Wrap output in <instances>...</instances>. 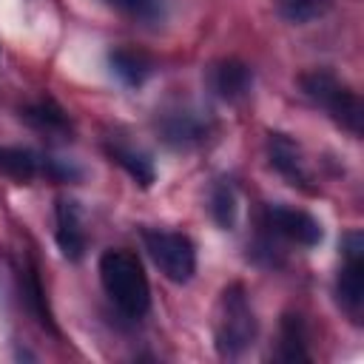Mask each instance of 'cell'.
<instances>
[{
    "instance_id": "12",
    "label": "cell",
    "mask_w": 364,
    "mask_h": 364,
    "mask_svg": "<svg viewBox=\"0 0 364 364\" xmlns=\"http://www.w3.org/2000/svg\"><path fill=\"white\" fill-rule=\"evenodd\" d=\"M108 65H111V74L122 85H131V88H139L154 74V63L142 51H134V48H114V51H108Z\"/></svg>"
},
{
    "instance_id": "3",
    "label": "cell",
    "mask_w": 364,
    "mask_h": 364,
    "mask_svg": "<svg viewBox=\"0 0 364 364\" xmlns=\"http://www.w3.org/2000/svg\"><path fill=\"white\" fill-rule=\"evenodd\" d=\"M301 91L344 131H350L353 136H361V119H364V108L358 94L344 85L338 77H333L330 71H310L301 74Z\"/></svg>"
},
{
    "instance_id": "1",
    "label": "cell",
    "mask_w": 364,
    "mask_h": 364,
    "mask_svg": "<svg viewBox=\"0 0 364 364\" xmlns=\"http://www.w3.org/2000/svg\"><path fill=\"white\" fill-rule=\"evenodd\" d=\"M100 282L111 304L125 318H142L151 310V284L136 253L111 247L100 256Z\"/></svg>"
},
{
    "instance_id": "17",
    "label": "cell",
    "mask_w": 364,
    "mask_h": 364,
    "mask_svg": "<svg viewBox=\"0 0 364 364\" xmlns=\"http://www.w3.org/2000/svg\"><path fill=\"white\" fill-rule=\"evenodd\" d=\"M23 296H26V301H28L31 313L37 316V321H40L46 330L57 333L54 318H51V310H48V304H46L43 284H40V279H37V273H34V270H26V276H23Z\"/></svg>"
},
{
    "instance_id": "9",
    "label": "cell",
    "mask_w": 364,
    "mask_h": 364,
    "mask_svg": "<svg viewBox=\"0 0 364 364\" xmlns=\"http://www.w3.org/2000/svg\"><path fill=\"white\" fill-rule=\"evenodd\" d=\"M267 154H270V165L293 185V188H301V191H313L310 188V173H307V165H304V156H301V148L284 136V134H270L267 136Z\"/></svg>"
},
{
    "instance_id": "2",
    "label": "cell",
    "mask_w": 364,
    "mask_h": 364,
    "mask_svg": "<svg viewBox=\"0 0 364 364\" xmlns=\"http://www.w3.org/2000/svg\"><path fill=\"white\" fill-rule=\"evenodd\" d=\"M213 338H216L219 355H225V358H239L256 338V313L250 307L247 290L239 282L228 284L219 296Z\"/></svg>"
},
{
    "instance_id": "18",
    "label": "cell",
    "mask_w": 364,
    "mask_h": 364,
    "mask_svg": "<svg viewBox=\"0 0 364 364\" xmlns=\"http://www.w3.org/2000/svg\"><path fill=\"white\" fill-rule=\"evenodd\" d=\"M105 3L139 23H159L165 17V0H105Z\"/></svg>"
},
{
    "instance_id": "8",
    "label": "cell",
    "mask_w": 364,
    "mask_h": 364,
    "mask_svg": "<svg viewBox=\"0 0 364 364\" xmlns=\"http://www.w3.org/2000/svg\"><path fill=\"white\" fill-rule=\"evenodd\" d=\"M54 219H57L54 239H57L60 253H63L68 262H80V259L85 256L88 239H85V228H82V216H80L77 202L60 199L57 208H54Z\"/></svg>"
},
{
    "instance_id": "15",
    "label": "cell",
    "mask_w": 364,
    "mask_h": 364,
    "mask_svg": "<svg viewBox=\"0 0 364 364\" xmlns=\"http://www.w3.org/2000/svg\"><path fill=\"white\" fill-rule=\"evenodd\" d=\"M279 358L282 361H307L310 353H307V330H304V321L301 316H293L287 313L282 318V330H279Z\"/></svg>"
},
{
    "instance_id": "7",
    "label": "cell",
    "mask_w": 364,
    "mask_h": 364,
    "mask_svg": "<svg viewBox=\"0 0 364 364\" xmlns=\"http://www.w3.org/2000/svg\"><path fill=\"white\" fill-rule=\"evenodd\" d=\"M264 225L270 233L301 245V247H313L321 242V225L318 219H313L307 210L299 208H287V205H267L264 210Z\"/></svg>"
},
{
    "instance_id": "14",
    "label": "cell",
    "mask_w": 364,
    "mask_h": 364,
    "mask_svg": "<svg viewBox=\"0 0 364 364\" xmlns=\"http://www.w3.org/2000/svg\"><path fill=\"white\" fill-rule=\"evenodd\" d=\"M108 156L139 185V188H151V182L156 179V171H154V162L142 154V151H134L122 142H111L108 145Z\"/></svg>"
},
{
    "instance_id": "16",
    "label": "cell",
    "mask_w": 364,
    "mask_h": 364,
    "mask_svg": "<svg viewBox=\"0 0 364 364\" xmlns=\"http://www.w3.org/2000/svg\"><path fill=\"white\" fill-rule=\"evenodd\" d=\"M236 210L239 208H236V191H233V185L230 182H219L213 188V193H210V213H213L216 225L225 228V230H230L236 225Z\"/></svg>"
},
{
    "instance_id": "13",
    "label": "cell",
    "mask_w": 364,
    "mask_h": 364,
    "mask_svg": "<svg viewBox=\"0 0 364 364\" xmlns=\"http://www.w3.org/2000/svg\"><path fill=\"white\" fill-rule=\"evenodd\" d=\"M20 117H23L31 128H37V131H43V134H54V136L71 134V119H68V114H65L54 100H37V102L26 105V108L20 111Z\"/></svg>"
},
{
    "instance_id": "19",
    "label": "cell",
    "mask_w": 364,
    "mask_h": 364,
    "mask_svg": "<svg viewBox=\"0 0 364 364\" xmlns=\"http://www.w3.org/2000/svg\"><path fill=\"white\" fill-rule=\"evenodd\" d=\"M330 9V0H279V11L290 23H310Z\"/></svg>"
},
{
    "instance_id": "11",
    "label": "cell",
    "mask_w": 364,
    "mask_h": 364,
    "mask_svg": "<svg viewBox=\"0 0 364 364\" xmlns=\"http://www.w3.org/2000/svg\"><path fill=\"white\" fill-rule=\"evenodd\" d=\"M210 85L222 100L236 102V100L247 97V91L253 85V71L239 60H222L210 71Z\"/></svg>"
},
{
    "instance_id": "4",
    "label": "cell",
    "mask_w": 364,
    "mask_h": 364,
    "mask_svg": "<svg viewBox=\"0 0 364 364\" xmlns=\"http://www.w3.org/2000/svg\"><path fill=\"white\" fill-rule=\"evenodd\" d=\"M142 242L154 264L162 270L165 279L173 284H188L196 273V247L185 233L162 230V228H145Z\"/></svg>"
},
{
    "instance_id": "5",
    "label": "cell",
    "mask_w": 364,
    "mask_h": 364,
    "mask_svg": "<svg viewBox=\"0 0 364 364\" xmlns=\"http://www.w3.org/2000/svg\"><path fill=\"white\" fill-rule=\"evenodd\" d=\"M336 299L350 321L361 324L364 316V239L350 230L341 239V267L336 279Z\"/></svg>"
},
{
    "instance_id": "6",
    "label": "cell",
    "mask_w": 364,
    "mask_h": 364,
    "mask_svg": "<svg viewBox=\"0 0 364 364\" xmlns=\"http://www.w3.org/2000/svg\"><path fill=\"white\" fill-rule=\"evenodd\" d=\"M0 173L17 182H31L40 176L54 182H71L80 176V171L63 159H51L28 148H9V145H0Z\"/></svg>"
},
{
    "instance_id": "10",
    "label": "cell",
    "mask_w": 364,
    "mask_h": 364,
    "mask_svg": "<svg viewBox=\"0 0 364 364\" xmlns=\"http://www.w3.org/2000/svg\"><path fill=\"white\" fill-rule=\"evenodd\" d=\"M159 134L173 148H191L208 136V122L193 111H173L159 119Z\"/></svg>"
}]
</instances>
